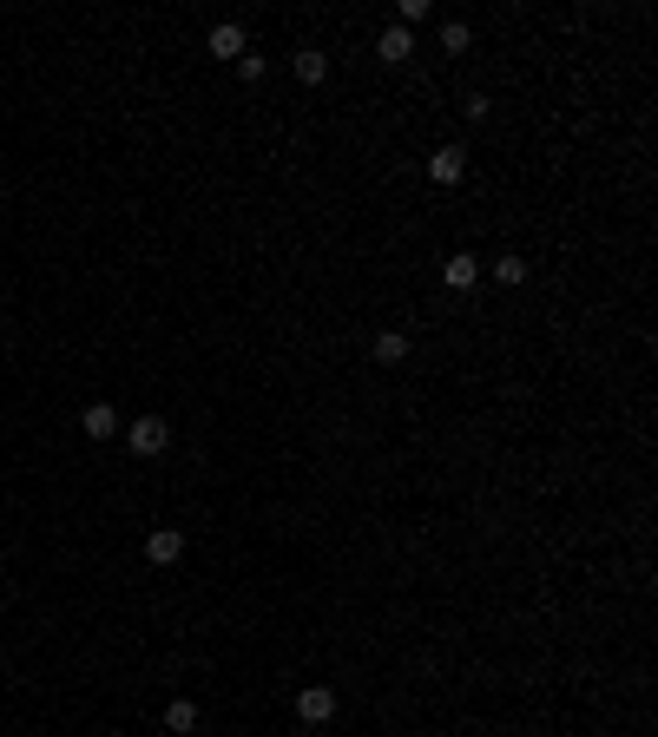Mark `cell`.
I'll use <instances>...</instances> for the list:
<instances>
[{"label":"cell","instance_id":"6da1fadb","mask_svg":"<svg viewBox=\"0 0 658 737\" xmlns=\"http://www.w3.org/2000/svg\"><path fill=\"white\" fill-rule=\"evenodd\" d=\"M126 448L139 461L165 455V448H172V422H165V415H139V422H126Z\"/></svg>","mask_w":658,"mask_h":737},{"label":"cell","instance_id":"7a4b0ae2","mask_svg":"<svg viewBox=\"0 0 658 737\" xmlns=\"http://www.w3.org/2000/svg\"><path fill=\"white\" fill-rule=\"evenodd\" d=\"M204 47H211V60H231V66H237V60H244V53H251V33L237 27V20H218Z\"/></svg>","mask_w":658,"mask_h":737},{"label":"cell","instance_id":"3957f363","mask_svg":"<svg viewBox=\"0 0 658 737\" xmlns=\"http://www.w3.org/2000/svg\"><path fill=\"white\" fill-rule=\"evenodd\" d=\"M145 560H152V566H178V560H185V534H178V527H152V534H145Z\"/></svg>","mask_w":658,"mask_h":737},{"label":"cell","instance_id":"277c9868","mask_svg":"<svg viewBox=\"0 0 658 737\" xmlns=\"http://www.w3.org/2000/svg\"><path fill=\"white\" fill-rule=\"evenodd\" d=\"M297 718L303 724H329V718H336V691H329V685H303L297 691Z\"/></svg>","mask_w":658,"mask_h":737},{"label":"cell","instance_id":"5b68a950","mask_svg":"<svg viewBox=\"0 0 658 737\" xmlns=\"http://www.w3.org/2000/svg\"><path fill=\"white\" fill-rule=\"evenodd\" d=\"M461 172H468V152H461V145H435V152H428V178H435V185H461Z\"/></svg>","mask_w":658,"mask_h":737},{"label":"cell","instance_id":"8992f818","mask_svg":"<svg viewBox=\"0 0 658 737\" xmlns=\"http://www.w3.org/2000/svg\"><path fill=\"white\" fill-rule=\"evenodd\" d=\"M441 283H448V290H474V283H481V257H474V251H455L448 264H441Z\"/></svg>","mask_w":658,"mask_h":737},{"label":"cell","instance_id":"52a82bcc","mask_svg":"<svg viewBox=\"0 0 658 737\" xmlns=\"http://www.w3.org/2000/svg\"><path fill=\"white\" fill-rule=\"evenodd\" d=\"M408 53H415V33H408V27H389L376 40V60L382 66H408Z\"/></svg>","mask_w":658,"mask_h":737},{"label":"cell","instance_id":"ba28073f","mask_svg":"<svg viewBox=\"0 0 658 737\" xmlns=\"http://www.w3.org/2000/svg\"><path fill=\"white\" fill-rule=\"evenodd\" d=\"M290 73H297L303 86H323V79H329V53H323V47H303V53H290Z\"/></svg>","mask_w":658,"mask_h":737},{"label":"cell","instance_id":"9c48e42d","mask_svg":"<svg viewBox=\"0 0 658 737\" xmlns=\"http://www.w3.org/2000/svg\"><path fill=\"white\" fill-rule=\"evenodd\" d=\"M79 428H86V435H93V441L119 435V408H112V402H93V408H86V415H79Z\"/></svg>","mask_w":658,"mask_h":737},{"label":"cell","instance_id":"30bf717a","mask_svg":"<svg viewBox=\"0 0 658 737\" xmlns=\"http://www.w3.org/2000/svg\"><path fill=\"white\" fill-rule=\"evenodd\" d=\"M165 731H172V737L198 731V698H172V705H165Z\"/></svg>","mask_w":658,"mask_h":737},{"label":"cell","instance_id":"8fae6325","mask_svg":"<svg viewBox=\"0 0 658 737\" xmlns=\"http://www.w3.org/2000/svg\"><path fill=\"white\" fill-rule=\"evenodd\" d=\"M376 362H382V369L408 362V330H382V336H376Z\"/></svg>","mask_w":658,"mask_h":737},{"label":"cell","instance_id":"7c38bea8","mask_svg":"<svg viewBox=\"0 0 658 737\" xmlns=\"http://www.w3.org/2000/svg\"><path fill=\"white\" fill-rule=\"evenodd\" d=\"M487 270H494V283H507V290H514V283H527V264H520L514 251H507V257H494Z\"/></svg>","mask_w":658,"mask_h":737},{"label":"cell","instance_id":"4fadbf2b","mask_svg":"<svg viewBox=\"0 0 658 737\" xmlns=\"http://www.w3.org/2000/svg\"><path fill=\"white\" fill-rule=\"evenodd\" d=\"M441 47H448V53H468V47H474V33L461 27V20H448V27H441Z\"/></svg>","mask_w":658,"mask_h":737},{"label":"cell","instance_id":"5bb4252c","mask_svg":"<svg viewBox=\"0 0 658 737\" xmlns=\"http://www.w3.org/2000/svg\"><path fill=\"white\" fill-rule=\"evenodd\" d=\"M264 73H270V60H264V53H244V60H237V79H244V86H257Z\"/></svg>","mask_w":658,"mask_h":737},{"label":"cell","instance_id":"9a60e30c","mask_svg":"<svg viewBox=\"0 0 658 737\" xmlns=\"http://www.w3.org/2000/svg\"><path fill=\"white\" fill-rule=\"evenodd\" d=\"M461 112H468V119H487V112H494V99H487V93H468V99H461Z\"/></svg>","mask_w":658,"mask_h":737},{"label":"cell","instance_id":"2e32d148","mask_svg":"<svg viewBox=\"0 0 658 737\" xmlns=\"http://www.w3.org/2000/svg\"><path fill=\"white\" fill-rule=\"evenodd\" d=\"M415 20H428V0H402V20H395V27H415Z\"/></svg>","mask_w":658,"mask_h":737}]
</instances>
